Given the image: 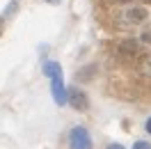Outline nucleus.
Masks as SVG:
<instances>
[{"mask_svg": "<svg viewBox=\"0 0 151 149\" xmlns=\"http://www.w3.org/2000/svg\"><path fill=\"white\" fill-rule=\"evenodd\" d=\"M149 16V12L144 9V7H126V9L122 12V23L128 28V25H137V23H142V21Z\"/></svg>", "mask_w": 151, "mask_h": 149, "instance_id": "7ed1b4c3", "label": "nucleus"}, {"mask_svg": "<svg viewBox=\"0 0 151 149\" xmlns=\"http://www.w3.org/2000/svg\"><path fill=\"white\" fill-rule=\"evenodd\" d=\"M69 149H94L92 147V138L85 126H73L69 133Z\"/></svg>", "mask_w": 151, "mask_h": 149, "instance_id": "f03ea898", "label": "nucleus"}, {"mask_svg": "<svg viewBox=\"0 0 151 149\" xmlns=\"http://www.w3.org/2000/svg\"><path fill=\"white\" fill-rule=\"evenodd\" d=\"M140 39L144 41V44H151V25H149V28H147V30H144V32L140 35Z\"/></svg>", "mask_w": 151, "mask_h": 149, "instance_id": "423d86ee", "label": "nucleus"}, {"mask_svg": "<svg viewBox=\"0 0 151 149\" xmlns=\"http://www.w3.org/2000/svg\"><path fill=\"white\" fill-rule=\"evenodd\" d=\"M144 129H147V133H149V135H151V117H149V119H147V124H144Z\"/></svg>", "mask_w": 151, "mask_h": 149, "instance_id": "0eeeda50", "label": "nucleus"}, {"mask_svg": "<svg viewBox=\"0 0 151 149\" xmlns=\"http://www.w3.org/2000/svg\"><path fill=\"white\" fill-rule=\"evenodd\" d=\"M44 71L46 76L50 78V92H53V99H55L57 106H64L69 101V96H66V90H64V74H62V67L53 62V60H48L46 67H44Z\"/></svg>", "mask_w": 151, "mask_h": 149, "instance_id": "f257e3e1", "label": "nucleus"}, {"mask_svg": "<svg viewBox=\"0 0 151 149\" xmlns=\"http://www.w3.org/2000/svg\"><path fill=\"white\" fill-rule=\"evenodd\" d=\"M133 149H151V142H147V140H137V142L133 145Z\"/></svg>", "mask_w": 151, "mask_h": 149, "instance_id": "39448f33", "label": "nucleus"}, {"mask_svg": "<svg viewBox=\"0 0 151 149\" xmlns=\"http://www.w3.org/2000/svg\"><path fill=\"white\" fill-rule=\"evenodd\" d=\"M66 96H69V103L73 106L76 110H85V108H87V96H85V92H80V90L71 87V90L66 92Z\"/></svg>", "mask_w": 151, "mask_h": 149, "instance_id": "20e7f679", "label": "nucleus"}, {"mask_svg": "<svg viewBox=\"0 0 151 149\" xmlns=\"http://www.w3.org/2000/svg\"><path fill=\"white\" fill-rule=\"evenodd\" d=\"M46 2H50V5H60L62 0H46Z\"/></svg>", "mask_w": 151, "mask_h": 149, "instance_id": "1a4fd4ad", "label": "nucleus"}, {"mask_svg": "<svg viewBox=\"0 0 151 149\" xmlns=\"http://www.w3.org/2000/svg\"><path fill=\"white\" fill-rule=\"evenodd\" d=\"M108 149H126V147H124V145H110Z\"/></svg>", "mask_w": 151, "mask_h": 149, "instance_id": "6e6552de", "label": "nucleus"}]
</instances>
